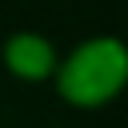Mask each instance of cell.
Listing matches in <instances>:
<instances>
[{"mask_svg": "<svg viewBox=\"0 0 128 128\" xmlns=\"http://www.w3.org/2000/svg\"><path fill=\"white\" fill-rule=\"evenodd\" d=\"M8 68L16 76H24V80H40L52 68V48L40 36H16L8 44Z\"/></svg>", "mask_w": 128, "mask_h": 128, "instance_id": "cell-2", "label": "cell"}, {"mask_svg": "<svg viewBox=\"0 0 128 128\" xmlns=\"http://www.w3.org/2000/svg\"><path fill=\"white\" fill-rule=\"evenodd\" d=\"M124 80V52L116 40L84 44L60 72V88L72 104H104Z\"/></svg>", "mask_w": 128, "mask_h": 128, "instance_id": "cell-1", "label": "cell"}]
</instances>
